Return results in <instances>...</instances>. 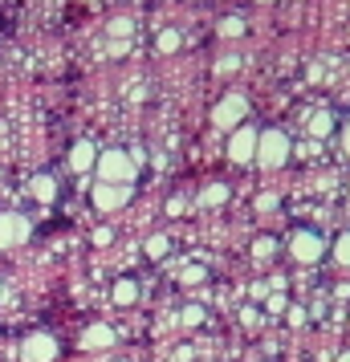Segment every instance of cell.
<instances>
[{"mask_svg": "<svg viewBox=\"0 0 350 362\" xmlns=\"http://www.w3.org/2000/svg\"><path fill=\"white\" fill-rule=\"evenodd\" d=\"M289 151H293L289 134H285L281 127H269V131H261V139H257V159H252V163L277 171V167L289 163Z\"/></svg>", "mask_w": 350, "mask_h": 362, "instance_id": "1", "label": "cell"}, {"mask_svg": "<svg viewBox=\"0 0 350 362\" xmlns=\"http://www.w3.org/2000/svg\"><path fill=\"white\" fill-rule=\"evenodd\" d=\"M94 171H98V183H122V187H131L134 183V159L127 155V151H98V163H94Z\"/></svg>", "mask_w": 350, "mask_h": 362, "instance_id": "2", "label": "cell"}, {"mask_svg": "<svg viewBox=\"0 0 350 362\" xmlns=\"http://www.w3.org/2000/svg\"><path fill=\"white\" fill-rule=\"evenodd\" d=\"M245 118H249V98L245 94H224L216 102V110H212V127L216 131H236Z\"/></svg>", "mask_w": 350, "mask_h": 362, "instance_id": "3", "label": "cell"}, {"mask_svg": "<svg viewBox=\"0 0 350 362\" xmlns=\"http://www.w3.org/2000/svg\"><path fill=\"white\" fill-rule=\"evenodd\" d=\"M322 252H326V240H322V232L314 228H298L293 236H289V257L298 264H314L322 261Z\"/></svg>", "mask_w": 350, "mask_h": 362, "instance_id": "4", "label": "cell"}, {"mask_svg": "<svg viewBox=\"0 0 350 362\" xmlns=\"http://www.w3.org/2000/svg\"><path fill=\"white\" fill-rule=\"evenodd\" d=\"M257 139H261V131L249 127V122H240V127L233 131V139H228V159L240 163V167L252 163V159H257Z\"/></svg>", "mask_w": 350, "mask_h": 362, "instance_id": "5", "label": "cell"}, {"mask_svg": "<svg viewBox=\"0 0 350 362\" xmlns=\"http://www.w3.org/2000/svg\"><path fill=\"white\" fill-rule=\"evenodd\" d=\"M57 358V338L53 334H29L21 342V362H53Z\"/></svg>", "mask_w": 350, "mask_h": 362, "instance_id": "6", "label": "cell"}, {"mask_svg": "<svg viewBox=\"0 0 350 362\" xmlns=\"http://www.w3.org/2000/svg\"><path fill=\"white\" fill-rule=\"evenodd\" d=\"M29 240V220L21 212H0V248H17Z\"/></svg>", "mask_w": 350, "mask_h": 362, "instance_id": "7", "label": "cell"}, {"mask_svg": "<svg viewBox=\"0 0 350 362\" xmlns=\"http://www.w3.org/2000/svg\"><path fill=\"white\" fill-rule=\"evenodd\" d=\"M127 199H131V187H122V183H98L94 187V208L98 212H118Z\"/></svg>", "mask_w": 350, "mask_h": 362, "instance_id": "8", "label": "cell"}, {"mask_svg": "<svg viewBox=\"0 0 350 362\" xmlns=\"http://www.w3.org/2000/svg\"><path fill=\"white\" fill-rule=\"evenodd\" d=\"M118 342V334L106 322H94V326H86V334H82V346L86 350H106V346H115Z\"/></svg>", "mask_w": 350, "mask_h": 362, "instance_id": "9", "label": "cell"}, {"mask_svg": "<svg viewBox=\"0 0 350 362\" xmlns=\"http://www.w3.org/2000/svg\"><path fill=\"white\" fill-rule=\"evenodd\" d=\"M29 192H33V199H41V204H53V196H57V175H53V171H37L33 180H29Z\"/></svg>", "mask_w": 350, "mask_h": 362, "instance_id": "10", "label": "cell"}, {"mask_svg": "<svg viewBox=\"0 0 350 362\" xmlns=\"http://www.w3.org/2000/svg\"><path fill=\"white\" fill-rule=\"evenodd\" d=\"M98 163V147H94V143H74V147H69V167H74V171H90V167Z\"/></svg>", "mask_w": 350, "mask_h": 362, "instance_id": "11", "label": "cell"}, {"mask_svg": "<svg viewBox=\"0 0 350 362\" xmlns=\"http://www.w3.org/2000/svg\"><path fill=\"white\" fill-rule=\"evenodd\" d=\"M134 301H139V285L131 277L115 281V305H134Z\"/></svg>", "mask_w": 350, "mask_h": 362, "instance_id": "12", "label": "cell"}, {"mask_svg": "<svg viewBox=\"0 0 350 362\" xmlns=\"http://www.w3.org/2000/svg\"><path fill=\"white\" fill-rule=\"evenodd\" d=\"M334 131V115L330 110H317V115H310V134H317V139H322V134H330Z\"/></svg>", "mask_w": 350, "mask_h": 362, "instance_id": "13", "label": "cell"}, {"mask_svg": "<svg viewBox=\"0 0 350 362\" xmlns=\"http://www.w3.org/2000/svg\"><path fill=\"white\" fill-rule=\"evenodd\" d=\"M155 45H159V53H175L180 45H184V37H180V29H163Z\"/></svg>", "mask_w": 350, "mask_h": 362, "instance_id": "14", "label": "cell"}, {"mask_svg": "<svg viewBox=\"0 0 350 362\" xmlns=\"http://www.w3.org/2000/svg\"><path fill=\"white\" fill-rule=\"evenodd\" d=\"M273 252H277V240H273V236H257V240H252V257H257V261H269Z\"/></svg>", "mask_w": 350, "mask_h": 362, "instance_id": "15", "label": "cell"}, {"mask_svg": "<svg viewBox=\"0 0 350 362\" xmlns=\"http://www.w3.org/2000/svg\"><path fill=\"white\" fill-rule=\"evenodd\" d=\"M216 33L233 41V37H240V33H245V21H240V17H224V21L216 25Z\"/></svg>", "mask_w": 350, "mask_h": 362, "instance_id": "16", "label": "cell"}, {"mask_svg": "<svg viewBox=\"0 0 350 362\" xmlns=\"http://www.w3.org/2000/svg\"><path fill=\"white\" fill-rule=\"evenodd\" d=\"M224 199H228V187H224V183H212V187H204L200 204H208V208H212V204H224Z\"/></svg>", "mask_w": 350, "mask_h": 362, "instance_id": "17", "label": "cell"}, {"mask_svg": "<svg viewBox=\"0 0 350 362\" xmlns=\"http://www.w3.org/2000/svg\"><path fill=\"white\" fill-rule=\"evenodd\" d=\"M167 248H171V240H167L163 232H155V236L147 240V257H155V261H159V257H167Z\"/></svg>", "mask_w": 350, "mask_h": 362, "instance_id": "18", "label": "cell"}, {"mask_svg": "<svg viewBox=\"0 0 350 362\" xmlns=\"http://www.w3.org/2000/svg\"><path fill=\"white\" fill-rule=\"evenodd\" d=\"M334 261L346 264V269H350V232H342V236L334 240Z\"/></svg>", "mask_w": 350, "mask_h": 362, "instance_id": "19", "label": "cell"}, {"mask_svg": "<svg viewBox=\"0 0 350 362\" xmlns=\"http://www.w3.org/2000/svg\"><path fill=\"white\" fill-rule=\"evenodd\" d=\"M204 277H208V269H204V264H187L184 273H180V285H200Z\"/></svg>", "mask_w": 350, "mask_h": 362, "instance_id": "20", "label": "cell"}, {"mask_svg": "<svg viewBox=\"0 0 350 362\" xmlns=\"http://www.w3.org/2000/svg\"><path fill=\"white\" fill-rule=\"evenodd\" d=\"M180 322H184V326H200L204 322V305H184V310H180Z\"/></svg>", "mask_w": 350, "mask_h": 362, "instance_id": "21", "label": "cell"}, {"mask_svg": "<svg viewBox=\"0 0 350 362\" xmlns=\"http://www.w3.org/2000/svg\"><path fill=\"white\" fill-rule=\"evenodd\" d=\"M110 33H115V37H127V33H131V21H127V17H115V21H110Z\"/></svg>", "mask_w": 350, "mask_h": 362, "instance_id": "22", "label": "cell"}, {"mask_svg": "<svg viewBox=\"0 0 350 362\" xmlns=\"http://www.w3.org/2000/svg\"><path fill=\"white\" fill-rule=\"evenodd\" d=\"M184 208H187V204H184L180 196H171V199H167V216H180Z\"/></svg>", "mask_w": 350, "mask_h": 362, "instance_id": "23", "label": "cell"}, {"mask_svg": "<svg viewBox=\"0 0 350 362\" xmlns=\"http://www.w3.org/2000/svg\"><path fill=\"white\" fill-rule=\"evenodd\" d=\"M269 310H273V313H281V310H285V289H281V293L269 297Z\"/></svg>", "mask_w": 350, "mask_h": 362, "instance_id": "24", "label": "cell"}, {"mask_svg": "<svg viewBox=\"0 0 350 362\" xmlns=\"http://www.w3.org/2000/svg\"><path fill=\"white\" fill-rule=\"evenodd\" d=\"M257 208H261V212H273V208H277V196H261L257 199Z\"/></svg>", "mask_w": 350, "mask_h": 362, "instance_id": "25", "label": "cell"}, {"mask_svg": "<svg viewBox=\"0 0 350 362\" xmlns=\"http://www.w3.org/2000/svg\"><path fill=\"white\" fill-rule=\"evenodd\" d=\"M236 66H240V57H224V62H220V74H233Z\"/></svg>", "mask_w": 350, "mask_h": 362, "instance_id": "26", "label": "cell"}, {"mask_svg": "<svg viewBox=\"0 0 350 362\" xmlns=\"http://www.w3.org/2000/svg\"><path fill=\"white\" fill-rule=\"evenodd\" d=\"M94 245H110V228H98V232H94Z\"/></svg>", "mask_w": 350, "mask_h": 362, "instance_id": "27", "label": "cell"}, {"mask_svg": "<svg viewBox=\"0 0 350 362\" xmlns=\"http://www.w3.org/2000/svg\"><path fill=\"white\" fill-rule=\"evenodd\" d=\"M342 147H346V155H350V122H346V131H342Z\"/></svg>", "mask_w": 350, "mask_h": 362, "instance_id": "28", "label": "cell"}, {"mask_svg": "<svg viewBox=\"0 0 350 362\" xmlns=\"http://www.w3.org/2000/svg\"><path fill=\"white\" fill-rule=\"evenodd\" d=\"M338 362H350V350H346V354H338Z\"/></svg>", "mask_w": 350, "mask_h": 362, "instance_id": "29", "label": "cell"}, {"mask_svg": "<svg viewBox=\"0 0 350 362\" xmlns=\"http://www.w3.org/2000/svg\"><path fill=\"white\" fill-rule=\"evenodd\" d=\"M257 4H273V0H257Z\"/></svg>", "mask_w": 350, "mask_h": 362, "instance_id": "30", "label": "cell"}]
</instances>
